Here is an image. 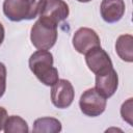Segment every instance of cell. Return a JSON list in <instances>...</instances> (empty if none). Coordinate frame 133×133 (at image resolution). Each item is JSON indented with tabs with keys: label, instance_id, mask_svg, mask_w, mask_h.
Wrapping results in <instances>:
<instances>
[{
	"label": "cell",
	"instance_id": "11",
	"mask_svg": "<svg viewBox=\"0 0 133 133\" xmlns=\"http://www.w3.org/2000/svg\"><path fill=\"white\" fill-rule=\"evenodd\" d=\"M133 37L131 34L119 35L115 43V51L119 58L127 62L133 61V50H132Z\"/></svg>",
	"mask_w": 133,
	"mask_h": 133
},
{
	"label": "cell",
	"instance_id": "8",
	"mask_svg": "<svg viewBox=\"0 0 133 133\" xmlns=\"http://www.w3.org/2000/svg\"><path fill=\"white\" fill-rule=\"evenodd\" d=\"M85 61L88 69L95 74L103 73L113 68L109 55L104 49L101 48V46L92 48L87 53H85Z\"/></svg>",
	"mask_w": 133,
	"mask_h": 133
},
{
	"label": "cell",
	"instance_id": "5",
	"mask_svg": "<svg viewBox=\"0 0 133 133\" xmlns=\"http://www.w3.org/2000/svg\"><path fill=\"white\" fill-rule=\"evenodd\" d=\"M75 97V91L72 83L65 79H58V81L52 85L51 101L57 108L63 109L71 106Z\"/></svg>",
	"mask_w": 133,
	"mask_h": 133
},
{
	"label": "cell",
	"instance_id": "17",
	"mask_svg": "<svg viewBox=\"0 0 133 133\" xmlns=\"http://www.w3.org/2000/svg\"><path fill=\"white\" fill-rule=\"evenodd\" d=\"M4 34H5V30H4V27L3 25L0 23V45L3 43L4 41Z\"/></svg>",
	"mask_w": 133,
	"mask_h": 133
},
{
	"label": "cell",
	"instance_id": "9",
	"mask_svg": "<svg viewBox=\"0 0 133 133\" xmlns=\"http://www.w3.org/2000/svg\"><path fill=\"white\" fill-rule=\"evenodd\" d=\"M69 14V5L63 0H47L44 9L39 14V18L58 25L68 18Z\"/></svg>",
	"mask_w": 133,
	"mask_h": 133
},
{
	"label": "cell",
	"instance_id": "18",
	"mask_svg": "<svg viewBox=\"0 0 133 133\" xmlns=\"http://www.w3.org/2000/svg\"><path fill=\"white\" fill-rule=\"evenodd\" d=\"M78 2H82V3H85V2H89V1H91V0H77Z\"/></svg>",
	"mask_w": 133,
	"mask_h": 133
},
{
	"label": "cell",
	"instance_id": "16",
	"mask_svg": "<svg viewBox=\"0 0 133 133\" xmlns=\"http://www.w3.org/2000/svg\"><path fill=\"white\" fill-rule=\"evenodd\" d=\"M6 118H7V111H6L5 108L0 106V131L3 130L5 122H6Z\"/></svg>",
	"mask_w": 133,
	"mask_h": 133
},
{
	"label": "cell",
	"instance_id": "15",
	"mask_svg": "<svg viewBox=\"0 0 133 133\" xmlns=\"http://www.w3.org/2000/svg\"><path fill=\"white\" fill-rule=\"evenodd\" d=\"M6 88V68L4 63L0 62V98L4 95Z\"/></svg>",
	"mask_w": 133,
	"mask_h": 133
},
{
	"label": "cell",
	"instance_id": "6",
	"mask_svg": "<svg viewBox=\"0 0 133 133\" xmlns=\"http://www.w3.org/2000/svg\"><path fill=\"white\" fill-rule=\"evenodd\" d=\"M101 41L97 32L87 27H81L73 35V46L78 53L85 54L96 47H100Z\"/></svg>",
	"mask_w": 133,
	"mask_h": 133
},
{
	"label": "cell",
	"instance_id": "14",
	"mask_svg": "<svg viewBox=\"0 0 133 133\" xmlns=\"http://www.w3.org/2000/svg\"><path fill=\"white\" fill-rule=\"evenodd\" d=\"M132 98L128 99L125 103H123L122 108H121V114L124 121L128 122L131 126L133 125L132 122Z\"/></svg>",
	"mask_w": 133,
	"mask_h": 133
},
{
	"label": "cell",
	"instance_id": "10",
	"mask_svg": "<svg viewBox=\"0 0 133 133\" xmlns=\"http://www.w3.org/2000/svg\"><path fill=\"white\" fill-rule=\"evenodd\" d=\"M125 8L124 0H102L100 11L105 22L115 23L123 18Z\"/></svg>",
	"mask_w": 133,
	"mask_h": 133
},
{
	"label": "cell",
	"instance_id": "12",
	"mask_svg": "<svg viewBox=\"0 0 133 133\" xmlns=\"http://www.w3.org/2000/svg\"><path fill=\"white\" fill-rule=\"evenodd\" d=\"M32 131L35 133H58L61 131V123L54 117H41L34 121Z\"/></svg>",
	"mask_w": 133,
	"mask_h": 133
},
{
	"label": "cell",
	"instance_id": "13",
	"mask_svg": "<svg viewBox=\"0 0 133 133\" xmlns=\"http://www.w3.org/2000/svg\"><path fill=\"white\" fill-rule=\"evenodd\" d=\"M3 130L5 133H27L29 128L26 121L21 116L10 115L7 116Z\"/></svg>",
	"mask_w": 133,
	"mask_h": 133
},
{
	"label": "cell",
	"instance_id": "2",
	"mask_svg": "<svg viewBox=\"0 0 133 133\" xmlns=\"http://www.w3.org/2000/svg\"><path fill=\"white\" fill-rule=\"evenodd\" d=\"M29 68L36 78L47 86L58 81V71L53 66V55L48 50H37L29 58Z\"/></svg>",
	"mask_w": 133,
	"mask_h": 133
},
{
	"label": "cell",
	"instance_id": "4",
	"mask_svg": "<svg viewBox=\"0 0 133 133\" xmlns=\"http://www.w3.org/2000/svg\"><path fill=\"white\" fill-rule=\"evenodd\" d=\"M106 99L102 97L96 88L86 89L80 97L79 106L81 111L87 116H99L105 111L106 108Z\"/></svg>",
	"mask_w": 133,
	"mask_h": 133
},
{
	"label": "cell",
	"instance_id": "7",
	"mask_svg": "<svg viewBox=\"0 0 133 133\" xmlns=\"http://www.w3.org/2000/svg\"><path fill=\"white\" fill-rule=\"evenodd\" d=\"M118 86V76L116 71L111 68L103 73L96 74V90L105 99L114 95Z\"/></svg>",
	"mask_w": 133,
	"mask_h": 133
},
{
	"label": "cell",
	"instance_id": "3",
	"mask_svg": "<svg viewBox=\"0 0 133 133\" xmlns=\"http://www.w3.org/2000/svg\"><path fill=\"white\" fill-rule=\"evenodd\" d=\"M57 34L56 24L43 18H38V20L31 27L30 39L36 49L49 50L55 45Z\"/></svg>",
	"mask_w": 133,
	"mask_h": 133
},
{
	"label": "cell",
	"instance_id": "1",
	"mask_svg": "<svg viewBox=\"0 0 133 133\" xmlns=\"http://www.w3.org/2000/svg\"><path fill=\"white\" fill-rule=\"evenodd\" d=\"M47 0H4L3 12L12 22L33 20L44 9Z\"/></svg>",
	"mask_w": 133,
	"mask_h": 133
}]
</instances>
